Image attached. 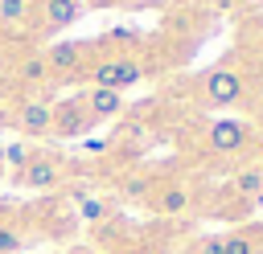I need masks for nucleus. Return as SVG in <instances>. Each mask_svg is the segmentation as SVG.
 <instances>
[{
	"label": "nucleus",
	"instance_id": "19",
	"mask_svg": "<svg viewBox=\"0 0 263 254\" xmlns=\"http://www.w3.org/2000/svg\"><path fill=\"white\" fill-rule=\"evenodd\" d=\"M189 254H222V234H205L189 246Z\"/></svg>",
	"mask_w": 263,
	"mask_h": 254
},
{
	"label": "nucleus",
	"instance_id": "6",
	"mask_svg": "<svg viewBox=\"0 0 263 254\" xmlns=\"http://www.w3.org/2000/svg\"><path fill=\"white\" fill-rule=\"evenodd\" d=\"M12 123H16L21 135L45 139V135L53 131V102H49V98H25V102L16 107V115H12Z\"/></svg>",
	"mask_w": 263,
	"mask_h": 254
},
{
	"label": "nucleus",
	"instance_id": "17",
	"mask_svg": "<svg viewBox=\"0 0 263 254\" xmlns=\"http://www.w3.org/2000/svg\"><path fill=\"white\" fill-rule=\"evenodd\" d=\"M107 213H111V205H107V201H99L95 193H90L86 201H78V217H82V221H103Z\"/></svg>",
	"mask_w": 263,
	"mask_h": 254
},
{
	"label": "nucleus",
	"instance_id": "18",
	"mask_svg": "<svg viewBox=\"0 0 263 254\" xmlns=\"http://www.w3.org/2000/svg\"><path fill=\"white\" fill-rule=\"evenodd\" d=\"M29 156H33L29 143H8V147H4V160H8V168H12L16 176H21V168L29 164Z\"/></svg>",
	"mask_w": 263,
	"mask_h": 254
},
{
	"label": "nucleus",
	"instance_id": "9",
	"mask_svg": "<svg viewBox=\"0 0 263 254\" xmlns=\"http://www.w3.org/2000/svg\"><path fill=\"white\" fill-rule=\"evenodd\" d=\"M148 205H152V213H160V217H181V213L193 205V193H189L185 184H177V180H168V184H152Z\"/></svg>",
	"mask_w": 263,
	"mask_h": 254
},
{
	"label": "nucleus",
	"instance_id": "24",
	"mask_svg": "<svg viewBox=\"0 0 263 254\" xmlns=\"http://www.w3.org/2000/svg\"><path fill=\"white\" fill-rule=\"evenodd\" d=\"M255 156H259V160H255V164H259V168H263V139H259V143H255Z\"/></svg>",
	"mask_w": 263,
	"mask_h": 254
},
{
	"label": "nucleus",
	"instance_id": "15",
	"mask_svg": "<svg viewBox=\"0 0 263 254\" xmlns=\"http://www.w3.org/2000/svg\"><path fill=\"white\" fill-rule=\"evenodd\" d=\"M33 16V0H0V25H25Z\"/></svg>",
	"mask_w": 263,
	"mask_h": 254
},
{
	"label": "nucleus",
	"instance_id": "23",
	"mask_svg": "<svg viewBox=\"0 0 263 254\" xmlns=\"http://www.w3.org/2000/svg\"><path fill=\"white\" fill-rule=\"evenodd\" d=\"M205 4H210V8H234L238 0H205Z\"/></svg>",
	"mask_w": 263,
	"mask_h": 254
},
{
	"label": "nucleus",
	"instance_id": "7",
	"mask_svg": "<svg viewBox=\"0 0 263 254\" xmlns=\"http://www.w3.org/2000/svg\"><path fill=\"white\" fill-rule=\"evenodd\" d=\"M90 127H95V119L86 115L82 98H66V102L53 107V131L49 135H58V139H82V135H90Z\"/></svg>",
	"mask_w": 263,
	"mask_h": 254
},
{
	"label": "nucleus",
	"instance_id": "20",
	"mask_svg": "<svg viewBox=\"0 0 263 254\" xmlns=\"http://www.w3.org/2000/svg\"><path fill=\"white\" fill-rule=\"evenodd\" d=\"M173 0H123L119 8H132V12H164Z\"/></svg>",
	"mask_w": 263,
	"mask_h": 254
},
{
	"label": "nucleus",
	"instance_id": "13",
	"mask_svg": "<svg viewBox=\"0 0 263 254\" xmlns=\"http://www.w3.org/2000/svg\"><path fill=\"white\" fill-rule=\"evenodd\" d=\"M222 254H263V242L251 229H234V234H222Z\"/></svg>",
	"mask_w": 263,
	"mask_h": 254
},
{
	"label": "nucleus",
	"instance_id": "25",
	"mask_svg": "<svg viewBox=\"0 0 263 254\" xmlns=\"http://www.w3.org/2000/svg\"><path fill=\"white\" fill-rule=\"evenodd\" d=\"M70 254H99V250H86V246H78V250H70Z\"/></svg>",
	"mask_w": 263,
	"mask_h": 254
},
{
	"label": "nucleus",
	"instance_id": "10",
	"mask_svg": "<svg viewBox=\"0 0 263 254\" xmlns=\"http://www.w3.org/2000/svg\"><path fill=\"white\" fill-rule=\"evenodd\" d=\"M82 98V107H86V115L95 119V127L99 123H107V119H119L123 115V94L119 90H86V94H78Z\"/></svg>",
	"mask_w": 263,
	"mask_h": 254
},
{
	"label": "nucleus",
	"instance_id": "3",
	"mask_svg": "<svg viewBox=\"0 0 263 254\" xmlns=\"http://www.w3.org/2000/svg\"><path fill=\"white\" fill-rule=\"evenodd\" d=\"M90 49H95V45H86V41H58V45H49L41 57H45V66H49L53 78L74 82V78H82L86 61H90Z\"/></svg>",
	"mask_w": 263,
	"mask_h": 254
},
{
	"label": "nucleus",
	"instance_id": "22",
	"mask_svg": "<svg viewBox=\"0 0 263 254\" xmlns=\"http://www.w3.org/2000/svg\"><path fill=\"white\" fill-rule=\"evenodd\" d=\"M127 254H168V250H164V246H132Z\"/></svg>",
	"mask_w": 263,
	"mask_h": 254
},
{
	"label": "nucleus",
	"instance_id": "12",
	"mask_svg": "<svg viewBox=\"0 0 263 254\" xmlns=\"http://www.w3.org/2000/svg\"><path fill=\"white\" fill-rule=\"evenodd\" d=\"M230 193H238V197H259V193H263V168L251 164V168L234 172V176H230Z\"/></svg>",
	"mask_w": 263,
	"mask_h": 254
},
{
	"label": "nucleus",
	"instance_id": "1",
	"mask_svg": "<svg viewBox=\"0 0 263 254\" xmlns=\"http://www.w3.org/2000/svg\"><path fill=\"white\" fill-rule=\"evenodd\" d=\"M82 78H86L95 90H119V94H123L127 86L144 82V66H140V57H132V53H103V57H90V61H86Z\"/></svg>",
	"mask_w": 263,
	"mask_h": 254
},
{
	"label": "nucleus",
	"instance_id": "16",
	"mask_svg": "<svg viewBox=\"0 0 263 254\" xmlns=\"http://www.w3.org/2000/svg\"><path fill=\"white\" fill-rule=\"evenodd\" d=\"M21 246H25V234H21V225H12V221H0V254H21Z\"/></svg>",
	"mask_w": 263,
	"mask_h": 254
},
{
	"label": "nucleus",
	"instance_id": "4",
	"mask_svg": "<svg viewBox=\"0 0 263 254\" xmlns=\"http://www.w3.org/2000/svg\"><path fill=\"white\" fill-rule=\"evenodd\" d=\"M205 139H210V147H214L218 156H242V152L251 147L255 131H251L247 119H214V123L205 127Z\"/></svg>",
	"mask_w": 263,
	"mask_h": 254
},
{
	"label": "nucleus",
	"instance_id": "14",
	"mask_svg": "<svg viewBox=\"0 0 263 254\" xmlns=\"http://www.w3.org/2000/svg\"><path fill=\"white\" fill-rule=\"evenodd\" d=\"M152 184H156V180H152L148 172H132V176L119 180V197H123V201H148Z\"/></svg>",
	"mask_w": 263,
	"mask_h": 254
},
{
	"label": "nucleus",
	"instance_id": "5",
	"mask_svg": "<svg viewBox=\"0 0 263 254\" xmlns=\"http://www.w3.org/2000/svg\"><path fill=\"white\" fill-rule=\"evenodd\" d=\"M82 16H86V4H82V0H37L41 33H66V29H74Z\"/></svg>",
	"mask_w": 263,
	"mask_h": 254
},
{
	"label": "nucleus",
	"instance_id": "21",
	"mask_svg": "<svg viewBox=\"0 0 263 254\" xmlns=\"http://www.w3.org/2000/svg\"><path fill=\"white\" fill-rule=\"evenodd\" d=\"M86 4V12H107V8H119L123 0H82Z\"/></svg>",
	"mask_w": 263,
	"mask_h": 254
},
{
	"label": "nucleus",
	"instance_id": "11",
	"mask_svg": "<svg viewBox=\"0 0 263 254\" xmlns=\"http://www.w3.org/2000/svg\"><path fill=\"white\" fill-rule=\"evenodd\" d=\"M16 82L29 86V90H45V86L53 82V74H49V66H45L41 53H29V57L16 61Z\"/></svg>",
	"mask_w": 263,
	"mask_h": 254
},
{
	"label": "nucleus",
	"instance_id": "2",
	"mask_svg": "<svg viewBox=\"0 0 263 254\" xmlns=\"http://www.w3.org/2000/svg\"><path fill=\"white\" fill-rule=\"evenodd\" d=\"M197 94H201L205 107H238L247 98V82H242L238 70L218 66V70H205L197 78Z\"/></svg>",
	"mask_w": 263,
	"mask_h": 254
},
{
	"label": "nucleus",
	"instance_id": "8",
	"mask_svg": "<svg viewBox=\"0 0 263 254\" xmlns=\"http://www.w3.org/2000/svg\"><path fill=\"white\" fill-rule=\"evenodd\" d=\"M16 180H21L25 188H33V193H41V188H58V184H62V164H58V156H49V152L29 156V164L21 168Z\"/></svg>",
	"mask_w": 263,
	"mask_h": 254
}]
</instances>
